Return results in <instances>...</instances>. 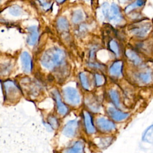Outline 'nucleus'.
<instances>
[{
    "label": "nucleus",
    "mask_w": 153,
    "mask_h": 153,
    "mask_svg": "<svg viewBox=\"0 0 153 153\" xmlns=\"http://www.w3.org/2000/svg\"><path fill=\"white\" fill-rule=\"evenodd\" d=\"M65 59V54L58 48H51L47 50L41 58V63L45 68L53 70L62 65Z\"/></svg>",
    "instance_id": "f257e3e1"
},
{
    "label": "nucleus",
    "mask_w": 153,
    "mask_h": 153,
    "mask_svg": "<svg viewBox=\"0 0 153 153\" xmlns=\"http://www.w3.org/2000/svg\"><path fill=\"white\" fill-rule=\"evenodd\" d=\"M5 96L11 102L17 100L20 96V90L17 85L11 81H6L3 83Z\"/></svg>",
    "instance_id": "f03ea898"
},
{
    "label": "nucleus",
    "mask_w": 153,
    "mask_h": 153,
    "mask_svg": "<svg viewBox=\"0 0 153 153\" xmlns=\"http://www.w3.org/2000/svg\"><path fill=\"white\" fill-rule=\"evenodd\" d=\"M63 95L65 100L72 105H76L80 103V96L78 91L71 87H68L63 90Z\"/></svg>",
    "instance_id": "7ed1b4c3"
},
{
    "label": "nucleus",
    "mask_w": 153,
    "mask_h": 153,
    "mask_svg": "<svg viewBox=\"0 0 153 153\" xmlns=\"http://www.w3.org/2000/svg\"><path fill=\"white\" fill-rule=\"evenodd\" d=\"M151 28V25L149 23H138L134 25L130 31V32L138 37H145Z\"/></svg>",
    "instance_id": "20e7f679"
},
{
    "label": "nucleus",
    "mask_w": 153,
    "mask_h": 153,
    "mask_svg": "<svg viewBox=\"0 0 153 153\" xmlns=\"http://www.w3.org/2000/svg\"><path fill=\"white\" fill-rule=\"evenodd\" d=\"M108 18L114 25L118 24L122 22L123 16L120 13L118 6L116 4L112 3L111 4Z\"/></svg>",
    "instance_id": "39448f33"
},
{
    "label": "nucleus",
    "mask_w": 153,
    "mask_h": 153,
    "mask_svg": "<svg viewBox=\"0 0 153 153\" xmlns=\"http://www.w3.org/2000/svg\"><path fill=\"white\" fill-rule=\"evenodd\" d=\"M96 124L98 128L103 131H111L115 129V124L103 117L98 118L96 120Z\"/></svg>",
    "instance_id": "423d86ee"
},
{
    "label": "nucleus",
    "mask_w": 153,
    "mask_h": 153,
    "mask_svg": "<svg viewBox=\"0 0 153 153\" xmlns=\"http://www.w3.org/2000/svg\"><path fill=\"white\" fill-rule=\"evenodd\" d=\"M107 112L109 117L115 121H121L127 119L129 117L128 113L123 112L116 109L114 107H109L107 109Z\"/></svg>",
    "instance_id": "0eeeda50"
},
{
    "label": "nucleus",
    "mask_w": 153,
    "mask_h": 153,
    "mask_svg": "<svg viewBox=\"0 0 153 153\" xmlns=\"http://www.w3.org/2000/svg\"><path fill=\"white\" fill-rule=\"evenodd\" d=\"M78 127V123L76 120L69 121L64 127L63 130V133L67 137L74 136L76 131Z\"/></svg>",
    "instance_id": "6e6552de"
},
{
    "label": "nucleus",
    "mask_w": 153,
    "mask_h": 153,
    "mask_svg": "<svg viewBox=\"0 0 153 153\" xmlns=\"http://www.w3.org/2000/svg\"><path fill=\"white\" fill-rule=\"evenodd\" d=\"M22 68L24 72L29 73L32 70V60L27 52H23L21 55Z\"/></svg>",
    "instance_id": "1a4fd4ad"
},
{
    "label": "nucleus",
    "mask_w": 153,
    "mask_h": 153,
    "mask_svg": "<svg viewBox=\"0 0 153 153\" xmlns=\"http://www.w3.org/2000/svg\"><path fill=\"white\" fill-rule=\"evenodd\" d=\"M123 62L120 60L114 62L109 68V74L111 76L119 77L121 75Z\"/></svg>",
    "instance_id": "9d476101"
},
{
    "label": "nucleus",
    "mask_w": 153,
    "mask_h": 153,
    "mask_svg": "<svg viewBox=\"0 0 153 153\" xmlns=\"http://www.w3.org/2000/svg\"><path fill=\"white\" fill-rule=\"evenodd\" d=\"M84 120L87 133L88 134L94 133L96 130L93 123L92 117L91 115L87 111H85L84 112Z\"/></svg>",
    "instance_id": "9b49d317"
},
{
    "label": "nucleus",
    "mask_w": 153,
    "mask_h": 153,
    "mask_svg": "<svg viewBox=\"0 0 153 153\" xmlns=\"http://www.w3.org/2000/svg\"><path fill=\"white\" fill-rule=\"evenodd\" d=\"M29 35L27 39V42L30 45H34L38 39V32L36 26H31L28 28Z\"/></svg>",
    "instance_id": "f8f14e48"
},
{
    "label": "nucleus",
    "mask_w": 153,
    "mask_h": 153,
    "mask_svg": "<svg viewBox=\"0 0 153 153\" xmlns=\"http://www.w3.org/2000/svg\"><path fill=\"white\" fill-rule=\"evenodd\" d=\"M54 94V96L57 103V110L59 112V114H60L61 115H65L66 114V113L68 111V109L66 107V105H65V104L61 101V99H60V96L59 94V93L57 91H54L53 92Z\"/></svg>",
    "instance_id": "ddd939ff"
},
{
    "label": "nucleus",
    "mask_w": 153,
    "mask_h": 153,
    "mask_svg": "<svg viewBox=\"0 0 153 153\" xmlns=\"http://www.w3.org/2000/svg\"><path fill=\"white\" fill-rule=\"evenodd\" d=\"M126 56L134 65H138L142 63V59L137 54L131 49H127L126 51Z\"/></svg>",
    "instance_id": "4468645a"
},
{
    "label": "nucleus",
    "mask_w": 153,
    "mask_h": 153,
    "mask_svg": "<svg viewBox=\"0 0 153 153\" xmlns=\"http://www.w3.org/2000/svg\"><path fill=\"white\" fill-rule=\"evenodd\" d=\"M139 79L144 84H148L152 81V75L150 70L147 69L139 72L138 74Z\"/></svg>",
    "instance_id": "2eb2a0df"
},
{
    "label": "nucleus",
    "mask_w": 153,
    "mask_h": 153,
    "mask_svg": "<svg viewBox=\"0 0 153 153\" xmlns=\"http://www.w3.org/2000/svg\"><path fill=\"white\" fill-rule=\"evenodd\" d=\"M145 3V0H136L133 3L127 5L125 8V13H129L133 10H134L137 7H140L143 6Z\"/></svg>",
    "instance_id": "dca6fc26"
},
{
    "label": "nucleus",
    "mask_w": 153,
    "mask_h": 153,
    "mask_svg": "<svg viewBox=\"0 0 153 153\" xmlns=\"http://www.w3.org/2000/svg\"><path fill=\"white\" fill-rule=\"evenodd\" d=\"M153 134V124L149 126L143 133L142 140L144 142H151V139H152Z\"/></svg>",
    "instance_id": "f3484780"
},
{
    "label": "nucleus",
    "mask_w": 153,
    "mask_h": 153,
    "mask_svg": "<svg viewBox=\"0 0 153 153\" xmlns=\"http://www.w3.org/2000/svg\"><path fill=\"white\" fill-rule=\"evenodd\" d=\"M109 96L114 105L117 108H120V98L119 94L117 90L114 89H112L109 91Z\"/></svg>",
    "instance_id": "a211bd4d"
},
{
    "label": "nucleus",
    "mask_w": 153,
    "mask_h": 153,
    "mask_svg": "<svg viewBox=\"0 0 153 153\" xmlns=\"http://www.w3.org/2000/svg\"><path fill=\"white\" fill-rule=\"evenodd\" d=\"M83 149H84V143L81 141H78L71 148H70V149H69L68 152H72V153H74V152L79 153V152H82L83 151Z\"/></svg>",
    "instance_id": "6ab92c4d"
},
{
    "label": "nucleus",
    "mask_w": 153,
    "mask_h": 153,
    "mask_svg": "<svg viewBox=\"0 0 153 153\" xmlns=\"http://www.w3.org/2000/svg\"><path fill=\"white\" fill-rule=\"evenodd\" d=\"M57 26L61 30H67L69 28V24L65 18L60 17L57 21Z\"/></svg>",
    "instance_id": "aec40b11"
},
{
    "label": "nucleus",
    "mask_w": 153,
    "mask_h": 153,
    "mask_svg": "<svg viewBox=\"0 0 153 153\" xmlns=\"http://www.w3.org/2000/svg\"><path fill=\"white\" fill-rule=\"evenodd\" d=\"M109 49L112 51L114 54H115L117 56L119 55L120 54V50H119V46L118 43L116 41L112 39L109 42Z\"/></svg>",
    "instance_id": "412c9836"
},
{
    "label": "nucleus",
    "mask_w": 153,
    "mask_h": 153,
    "mask_svg": "<svg viewBox=\"0 0 153 153\" xmlns=\"http://www.w3.org/2000/svg\"><path fill=\"white\" fill-rule=\"evenodd\" d=\"M79 78H80V81H81L82 87L85 90H89L90 84H89V81L88 80V78H87L86 75L83 72L80 73Z\"/></svg>",
    "instance_id": "4be33fe9"
},
{
    "label": "nucleus",
    "mask_w": 153,
    "mask_h": 153,
    "mask_svg": "<svg viewBox=\"0 0 153 153\" xmlns=\"http://www.w3.org/2000/svg\"><path fill=\"white\" fill-rule=\"evenodd\" d=\"M84 19V14L81 10H76L74 13L72 20L74 23H76L82 21Z\"/></svg>",
    "instance_id": "5701e85b"
},
{
    "label": "nucleus",
    "mask_w": 153,
    "mask_h": 153,
    "mask_svg": "<svg viewBox=\"0 0 153 153\" xmlns=\"http://www.w3.org/2000/svg\"><path fill=\"white\" fill-rule=\"evenodd\" d=\"M112 139L110 137L101 138L100 139L99 142L98 143V144H99L100 147L106 148L111 144V143L112 142Z\"/></svg>",
    "instance_id": "b1692460"
},
{
    "label": "nucleus",
    "mask_w": 153,
    "mask_h": 153,
    "mask_svg": "<svg viewBox=\"0 0 153 153\" xmlns=\"http://www.w3.org/2000/svg\"><path fill=\"white\" fill-rule=\"evenodd\" d=\"M9 12L13 16H20L22 14V10L19 6L14 5V6L10 7V8L9 10Z\"/></svg>",
    "instance_id": "393cba45"
},
{
    "label": "nucleus",
    "mask_w": 153,
    "mask_h": 153,
    "mask_svg": "<svg viewBox=\"0 0 153 153\" xmlns=\"http://www.w3.org/2000/svg\"><path fill=\"white\" fill-rule=\"evenodd\" d=\"M94 78H95L96 85L97 86H98V87L101 86L105 83V78L102 75L98 74H96L94 75Z\"/></svg>",
    "instance_id": "a878e982"
},
{
    "label": "nucleus",
    "mask_w": 153,
    "mask_h": 153,
    "mask_svg": "<svg viewBox=\"0 0 153 153\" xmlns=\"http://www.w3.org/2000/svg\"><path fill=\"white\" fill-rule=\"evenodd\" d=\"M109 4L107 2H104L101 7V10H102V13L103 15V16L105 17H107L108 16L109 14Z\"/></svg>",
    "instance_id": "bb28decb"
},
{
    "label": "nucleus",
    "mask_w": 153,
    "mask_h": 153,
    "mask_svg": "<svg viewBox=\"0 0 153 153\" xmlns=\"http://www.w3.org/2000/svg\"><path fill=\"white\" fill-rule=\"evenodd\" d=\"M49 123H50V124H51L54 127H56L57 126V124H58L56 119L55 118H54V117H51L50 118Z\"/></svg>",
    "instance_id": "cd10ccee"
},
{
    "label": "nucleus",
    "mask_w": 153,
    "mask_h": 153,
    "mask_svg": "<svg viewBox=\"0 0 153 153\" xmlns=\"http://www.w3.org/2000/svg\"><path fill=\"white\" fill-rule=\"evenodd\" d=\"M120 2H126V1H128V0H119Z\"/></svg>",
    "instance_id": "c85d7f7f"
},
{
    "label": "nucleus",
    "mask_w": 153,
    "mask_h": 153,
    "mask_svg": "<svg viewBox=\"0 0 153 153\" xmlns=\"http://www.w3.org/2000/svg\"><path fill=\"white\" fill-rule=\"evenodd\" d=\"M59 2H63V1H65V0H57Z\"/></svg>",
    "instance_id": "c756f323"
}]
</instances>
